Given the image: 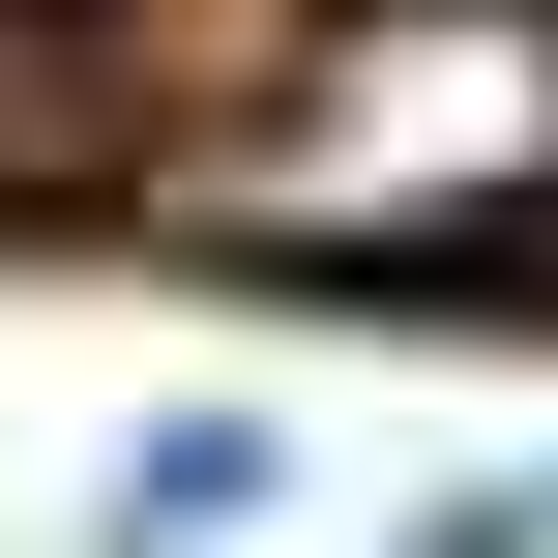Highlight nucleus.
I'll list each match as a JSON object with an SVG mask.
<instances>
[{"mask_svg": "<svg viewBox=\"0 0 558 558\" xmlns=\"http://www.w3.org/2000/svg\"><path fill=\"white\" fill-rule=\"evenodd\" d=\"M118 530H147V558H206V530H265V441H235V412H206V441H147V471H118Z\"/></svg>", "mask_w": 558, "mask_h": 558, "instance_id": "nucleus-2", "label": "nucleus"}, {"mask_svg": "<svg viewBox=\"0 0 558 558\" xmlns=\"http://www.w3.org/2000/svg\"><path fill=\"white\" fill-rule=\"evenodd\" d=\"M558 206V0H324L294 88L235 118V235L294 265H441Z\"/></svg>", "mask_w": 558, "mask_h": 558, "instance_id": "nucleus-1", "label": "nucleus"}]
</instances>
